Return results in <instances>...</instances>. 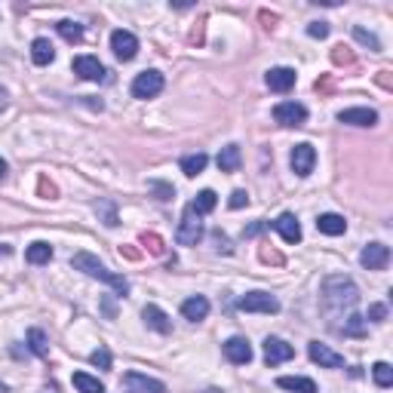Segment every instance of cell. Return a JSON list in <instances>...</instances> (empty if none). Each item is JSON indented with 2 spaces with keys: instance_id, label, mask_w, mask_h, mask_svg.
Instances as JSON below:
<instances>
[{
  "instance_id": "obj_17",
  "label": "cell",
  "mask_w": 393,
  "mask_h": 393,
  "mask_svg": "<svg viewBox=\"0 0 393 393\" xmlns=\"http://www.w3.org/2000/svg\"><path fill=\"white\" fill-rule=\"evenodd\" d=\"M181 317L191 319V323L206 319L209 317V298H206V295H191L188 301H181Z\"/></svg>"
},
{
  "instance_id": "obj_21",
  "label": "cell",
  "mask_w": 393,
  "mask_h": 393,
  "mask_svg": "<svg viewBox=\"0 0 393 393\" xmlns=\"http://www.w3.org/2000/svg\"><path fill=\"white\" fill-rule=\"evenodd\" d=\"M277 388L289 390V393H319L317 384L311 381V378H301V375H283L277 378Z\"/></svg>"
},
{
  "instance_id": "obj_22",
  "label": "cell",
  "mask_w": 393,
  "mask_h": 393,
  "mask_svg": "<svg viewBox=\"0 0 393 393\" xmlns=\"http://www.w3.org/2000/svg\"><path fill=\"white\" fill-rule=\"evenodd\" d=\"M215 163H218L221 172H237L240 163H243V154H240L237 145H227V148L218 150V160H215Z\"/></svg>"
},
{
  "instance_id": "obj_11",
  "label": "cell",
  "mask_w": 393,
  "mask_h": 393,
  "mask_svg": "<svg viewBox=\"0 0 393 393\" xmlns=\"http://www.w3.org/2000/svg\"><path fill=\"white\" fill-rule=\"evenodd\" d=\"M359 265H363L366 271H384V267L390 265V249L384 243H369L359 252Z\"/></svg>"
},
{
  "instance_id": "obj_33",
  "label": "cell",
  "mask_w": 393,
  "mask_h": 393,
  "mask_svg": "<svg viewBox=\"0 0 393 393\" xmlns=\"http://www.w3.org/2000/svg\"><path fill=\"white\" fill-rule=\"evenodd\" d=\"M96 212L104 215V225H108V227H117V209H114V203H111V200H98Z\"/></svg>"
},
{
  "instance_id": "obj_34",
  "label": "cell",
  "mask_w": 393,
  "mask_h": 393,
  "mask_svg": "<svg viewBox=\"0 0 393 393\" xmlns=\"http://www.w3.org/2000/svg\"><path fill=\"white\" fill-rule=\"evenodd\" d=\"M142 246H145L150 255H163V252H166V249H163V240L157 237V234H142Z\"/></svg>"
},
{
  "instance_id": "obj_37",
  "label": "cell",
  "mask_w": 393,
  "mask_h": 393,
  "mask_svg": "<svg viewBox=\"0 0 393 393\" xmlns=\"http://www.w3.org/2000/svg\"><path fill=\"white\" fill-rule=\"evenodd\" d=\"M332 62H335V65H350L353 52H347V47H335V52H332Z\"/></svg>"
},
{
  "instance_id": "obj_30",
  "label": "cell",
  "mask_w": 393,
  "mask_h": 393,
  "mask_svg": "<svg viewBox=\"0 0 393 393\" xmlns=\"http://www.w3.org/2000/svg\"><path fill=\"white\" fill-rule=\"evenodd\" d=\"M28 347L37 353V357H49V344H47V335L41 329H31L28 332Z\"/></svg>"
},
{
  "instance_id": "obj_44",
  "label": "cell",
  "mask_w": 393,
  "mask_h": 393,
  "mask_svg": "<svg viewBox=\"0 0 393 393\" xmlns=\"http://www.w3.org/2000/svg\"><path fill=\"white\" fill-rule=\"evenodd\" d=\"M6 172H10V163H6V160H3V157H0V181H3V179H6Z\"/></svg>"
},
{
  "instance_id": "obj_14",
  "label": "cell",
  "mask_w": 393,
  "mask_h": 393,
  "mask_svg": "<svg viewBox=\"0 0 393 393\" xmlns=\"http://www.w3.org/2000/svg\"><path fill=\"white\" fill-rule=\"evenodd\" d=\"M225 357L231 359L234 366H249L255 353H252V344H249L246 338L234 335V338H227V341H225Z\"/></svg>"
},
{
  "instance_id": "obj_15",
  "label": "cell",
  "mask_w": 393,
  "mask_h": 393,
  "mask_svg": "<svg viewBox=\"0 0 393 393\" xmlns=\"http://www.w3.org/2000/svg\"><path fill=\"white\" fill-rule=\"evenodd\" d=\"M292 357H295V347L286 344L283 338H267L265 341V363L267 366H280V363H286V359H292Z\"/></svg>"
},
{
  "instance_id": "obj_16",
  "label": "cell",
  "mask_w": 393,
  "mask_h": 393,
  "mask_svg": "<svg viewBox=\"0 0 393 393\" xmlns=\"http://www.w3.org/2000/svg\"><path fill=\"white\" fill-rule=\"evenodd\" d=\"M338 123H347V126H375L378 123V111L372 108H347L338 114Z\"/></svg>"
},
{
  "instance_id": "obj_6",
  "label": "cell",
  "mask_w": 393,
  "mask_h": 393,
  "mask_svg": "<svg viewBox=\"0 0 393 393\" xmlns=\"http://www.w3.org/2000/svg\"><path fill=\"white\" fill-rule=\"evenodd\" d=\"M111 49H114V56L120 58V62H133V58L139 56V37H135L133 31L117 28L114 34H111Z\"/></svg>"
},
{
  "instance_id": "obj_31",
  "label": "cell",
  "mask_w": 393,
  "mask_h": 393,
  "mask_svg": "<svg viewBox=\"0 0 393 393\" xmlns=\"http://www.w3.org/2000/svg\"><path fill=\"white\" fill-rule=\"evenodd\" d=\"M372 378H375L378 388H390V384H393V369H390V363H375V366H372Z\"/></svg>"
},
{
  "instance_id": "obj_20",
  "label": "cell",
  "mask_w": 393,
  "mask_h": 393,
  "mask_svg": "<svg viewBox=\"0 0 393 393\" xmlns=\"http://www.w3.org/2000/svg\"><path fill=\"white\" fill-rule=\"evenodd\" d=\"M317 231L326 234V237H341V234L347 231V221L341 218V215H335V212H323L317 218Z\"/></svg>"
},
{
  "instance_id": "obj_4",
  "label": "cell",
  "mask_w": 393,
  "mask_h": 393,
  "mask_svg": "<svg viewBox=\"0 0 393 393\" xmlns=\"http://www.w3.org/2000/svg\"><path fill=\"white\" fill-rule=\"evenodd\" d=\"M175 240H179L181 246H196L203 240V221L200 215L191 209V203L185 206V212H181V221H179V234H175Z\"/></svg>"
},
{
  "instance_id": "obj_9",
  "label": "cell",
  "mask_w": 393,
  "mask_h": 393,
  "mask_svg": "<svg viewBox=\"0 0 393 393\" xmlns=\"http://www.w3.org/2000/svg\"><path fill=\"white\" fill-rule=\"evenodd\" d=\"M120 388H126V393H166V384L157 381V378L142 375V372H126Z\"/></svg>"
},
{
  "instance_id": "obj_27",
  "label": "cell",
  "mask_w": 393,
  "mask_h": 393,
  "mask_svg": "<svg viewBox=\"0 0 393 393\" xmlns=\"http://www.w3.org/2000/svg\"><path fill=\"white\" fill-rule=\"evenodd\" d=\"M25 258H28V265H49L52 246L49 243H31L28 252H25Z\"/></svg>"
},
{
  "instance_id": "obj_24",
  "label": "cell",
  "mask_w": 393,
  "mask_h": 393,
  "mask_svg": "<svg viewBox=\"0 0 393 393\" xmlns=\"http://www.w3.org/2000/svg\"><path fill=\"white\" fill-rule=\"evenodd\" d=\"M31 58H34V65H49L52 58H56V47H52L47 37H37V41L31 43Z\"/></svg>"
},
{
  "instance_id": "obj_39",
  "label": "cell",
  "mask_w": 393,
  "mask_h": 393,
  "mask_svg": "<svg viewBox=\"0 0 393 393\" xmlns=\"http://www.w3.org/2000/svg\"><path fill=\"white\" fill-rule=\"evenodd\" d=\"M384 317H388V307H384V304H372L369 307V319H372V323H384Z\"/></svg>"
},
{
  "instance_id": "obj_13",
  "label": "cell",
  "mask_w": 393,
  "mask_h": 393,
  "mask_svg": "<svg viewBox=\"0 0 393 393\" xmlns=\"http://www.w3.org/2000/svg\"><path fill=\"white\" fill-rule=\"evenodd\" d=\"M74 74H80L83 80H108V71H104V65L98 62L96 56H77L74 58Z\"/></svg>"
},
{
  "instance_id": "obj_32",
  "label": "cell",
  "mask_w": 393,
  "mask_h": 393,
  "mask_svg": "<svg viewBox=\"0 0 393 393\" xmlns=\"http://www.w3.org/2000/svg\"><path fill=\"white\" fill-rule=\"evenodd\" d=\"M353 37H357L363 47H369V49H375V52H381V41H378L372 31H366L363 25H353Z\"/></svg>"
},
{
  "instance_id": "obj_26",
  "label": "cell",
  "mask_w": 393,
  "mask_h": 393,
  "mask_svg": "<svg viewBox=\"0 0 393 393\" xmlns=\"http://www.w3.org/2000/svg\"><path fill=\"white\" fill-rule=\"evenodd\" d=\"M74 388L80 390V393H104V384L98 381V378H93V375H87V372H74Z\"/></svg>"
},
{
  "instance_id": "obj_8",
  "label": "cell",
  "mask_w": 393,
  "mask_h": 393,
  "mask_svg": "<svg viewBox=\"0 0 393 393\" xmlns=\"http://www.w3.org/2000/svg\"><path fill=\"white\" fill-rule=\"evenodd\" d=\"M163 93V74L160 71H142L139 77L133 80V96L135 98H154Z\"/></svg>"
},
{
  "instance_id": "obj_41",
  "label": "cell",
  "mask_w": 393,
  "mask_h": 393,
  "mask_svg": "<svg viewBox=\"0 0 393 393\" xmlns=\"http://www.w3.org/2000/svg\"><path fill=\"white\" fill-rule=\"evenodd\" d=\"M150 188H154V191L160 194V200H169V196H175V191H172L169 185H150Z\"/></svg>"
},
{
  "instance_id": "obj_5",
  "label": "cell",
  "mask_w": 393,
  "mask_h": 393,
  "mask_svg": "<svg viewBox=\"0 0 393 393\" xmlns=\"http://www.w3.org/2000/svg\"><path fill=\"white\" fill-rule=\"evenodd\" d=\"M292 172L298 175V179H307V175L313 172V166H317V150H313V145H307V142H301V145L292 148Z\"/></svg>"
},
{
  "instance_id": "obj_18",
  "label": "cell",
  "mask_w": 393,
  "mask_h": 393,
  "mask_svg": "<svg viewBox=\"0 0 393 393\" xmlns=\"http://www.w3.org/2000/svg\"><path fill=\"white\" fill-rule=\"evenodd\" d=\"M273 231L286 240V243H301V225L292 212H283L277 221H273Z\"/></svg>"
},
{
  "instance_id": "obj_40",
  "label": "cell",
  "mask_w": 393,
  "mask_h": 393,
  "mask_svg": "<svg viewBox=\"0 0 393 393\" xmlns=\"http://www.w3.org/2000/svg\"><path fill=\"white\" fill-rule=\"evenodd\" d=\"M41 194H43V196H49V200H52V196H56L58 191H56V185H52V181L41 179Z\"/></svg>"
},
{
  "instance_id": "obj_43",
  "label": "cell",
  "mask_w": 393,
  "mask_h": 393,
  "mask_svg": "<svg viewBox=\"0 0 393 393\" xmlns=\"http://www.w3.org/2000/svg\"><path fill=\"white\" fill-rule=\"evenodd\" d=\"M120 255H123V258H139V252H135V249H129V246H120Z\"/></svg>"
},
{
  "instance_id": "obj_42",
  "label": "cell",
  "mask_w": 393,
  "mask_h": 393,
  "mask_svg": "<svg viewBox=\"0 0 393 393\" xmlns=\"http://www.w3.org/2000/svg\"><path fill=\"white\" fill-rule=\"evenodd\" d=\"M261 22H265L267 28H273V22H277V16H273V12H265V10H261Z\"/></svg>"
},
{
  "instance_id": "obj_45",
  "label": "cell",
  "mask_w": 393,
  "mask_h": 393,
  "mask_svg": "<svg viewBox=\"0 0 393 393\" xmlns=\"http://www.w3.org/2000/svg\"><path fill=\"white\" fill-rule=\"evenodd\" d=\"M6 104V89H0V108Z\"/></svg>"
},
{
  "instance_id": "obj_12",
  "label": "cell",
  "mask_w": 393,
  "mask_h": 393,
  "mask_svg": "<svg viewBox=\"0 0 393 393\" xmlns=\"http://www.w3.org/2000/svg\"><path fill=\"white\" fill-rule=\"evenodd\" d=\"M295 80H298V74H295V68H271L265 74V83L271 93H289V89L295 87Z\"/></svg>"
},
{
  "instance_id": "obj_3",
  "label": "cell",
  "mask_w": 393,
  "mask_h": 393,
  "mask_svg": "<svg viewBox=\"0 0 393 393\" xmlns=\"http://www.w3.org/2000/svg\"><path fill=\"white\" fill-rule=\"evenodd\" d=\"M237 311H243V313H280V301L273 298L271 292L255 289V292H246L243 298L237 301Z\"/></svg>"
},
{
  "instance_id": "obj_25",
  "label": "cell",
  "mask_w": 393,
  "mask_h": 393,
  "mask_svg": "<svg viewBox=\"0 0 393 393\" xmlns=\"http://www.w3.org/2000/svg\"><path fill=\"white\" fill-rule=\"evenodd\" d=\"M215 206H218V194H215V191H200L191 200V209L196 215H209Z\"/></svg>"
},
{
  "instance_id": "obj_35",
  "label": "cell",
  "mask_w": 393,
  "mask_h": 393,
  "mask_svg": "<svg viewBox=\"0 0 393 393\" xmlns=\"http://www.w3.org/2000/svg\"><path fill=\"white\" fill-rule=\"evenodd\" d=\"M89 363L98 366V369H111V350L108 347H98V350L89 353Z\"/></svg>"
},
{
  "instance_id": "obj_10",
  "label": "cell",
  "mask_w": 393,
  "mask_h": 393,
  "mask_svg": "<svg viewBox=\"0 0 393 393\" xmlns=\"http://www.w3.org/2000/svg\"><path fill=\"white\" fill-rule=\"evenodd\" d=\"M307 357H311L317 366H323V369H344V357L332 350L329 344L311 341V344H307Z\"/></svg>"
},
{
  "instance_id": "obj_36",
  "label": "cell",
  "mask_w": 393,
  "mask_h": 393,
  "mask_svg": "<svg viewBox=\"0 0 393 393\" xmlns=\"http://www.w3.org/2000/svg\"><path fill=\"white\" fill-rule=\"evenodd\" d=\"M307 34L323 41V37H329V25H326V22H311V25H307Z\"/></svg>"
},
{
  "instance_id": "obj_28",
  "label": "cell",
  "mask_w": 393,
  "mask_h": 393,
  "mask_svg": "<svg viewBox=\"0 0 393 393\" xmlns=\"http://www.w3.org/2000/svg\"><path fill=\"white\" fill-rule=\"evenodd\" d=\"M56 28H58V34H62L68 43H80V41H83V25H80V22H71V19H62V22H58Z\"/></svg>"
},
{
  "instance_id": "obj_38",
  "label": "cell",
  "mask_w": 393,
  "mask_h": 393,
  "mask_svg": "<svg viewBox=\"0 0 393 393\" xmlns=\"http://www.w3.org/2000/svg\"><path fill=\"white\" fill-rule=\"evenodd\" d=\"M227 206H231V209H243V206H249V194H246V191H234L231 200H227Z\"/></svg>"
},
{
  "instance_id": "obj_23",
  "label": "cell",
  "mask_w": 393,
  "mask_h": 393,
  "mask_svg": "<svg viewBox=\"0 0 393 393\" xmlns=\"http://www.w3.org/2000/svg\"><path fill=\"white\" fill-rule=\"evenodd\" d=\"M206 163H209V157L203 154V150H196V154H188V157H181V172H185L188 179H196V175L206 169Z\"/></svg>"
},
{
  "instance_id": "obj_29",
  "label": "cell",
  "mask_w": 393,
  "mask_h": 393,
  "mask_svg": "<svg viewBox=\"0 0 393 393\" xmlns=\"http://www.w3.org/2000/svg\"><path fill=\"white\" fill-rule=\"evenodd\" d=\"M366 319L363 317H357V313H347V319L341 326H338V332H341V335H353V338H359L366 332Z\"/></svg>"
},
{
  "instance_id": "obj_2",
  "label": "cell",
  "mask_w": 393,
  "mask_h": 393,
  "mask_svg": "<svg viewBox=\"0 0 393 393\" xmlns=\"http://www.w3.org/2000/svg\"><path fill=\"white\" fill-rule=\"evenodd\" d=\"M359 301V289L350 277H329L323 283V304L329 311H353Z\"/></svg>"
},
{
  "instance_id": "obj_7",
  "label": "cell",
  "mask_w": 393,
  "mask_h": 393,
  "mask_svg": "<svg viewBox=\"0 0 393 393\" xmlns=\"http://www.w3.org/2000/svg\"><path fill=\"white\" fill-rule=\"evenodd\" d=\"M273 120L280 126H304L307 123V108L301 102H280L273 108Z\"/></svg>"
},
{
  "instance_id": "obj_19",
  "label": "cell",
  "mask_w": 393,
  "mask_h": 393,
  "mask_svg": "<svg viewBox=\"0 0 393 393\" xmlns=\"http://www.w3.org/2000/svg\"><path fill=\"white\" fill-rule=\"evenodd\" d=\"M142 317H145V323H148L154 332H160V335H169V332H172V319H169L157 304H145Z\"/></svg>"
},
{
  "instance_id": "obj_1",
  "label": "cell",
  "mask_w": 393,
  "mask_h": 393,
  "mask_svg": "<svg viewBox=\"0 0 393 393\" xmlns=\"http://www.w3.org/2000/svg\"><path fill=\"white\" fill-rule=\"evenodd\" d=\"M71 267H74V271H80V273H87V277H93V280H102V283L111 286L117 295H126L129 292L126 277H120V273H114L111 267H104L102 261H98L96 255H89V252H77L74 258H71Z\"/></svg>"
}]
</instances>
